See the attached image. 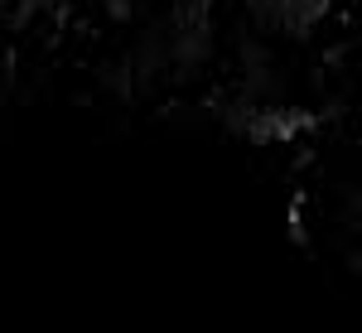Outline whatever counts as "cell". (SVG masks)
I'll use <instances>...</instances> for the list:
<instances>
[{"label":"cell","instance_id":"1","mask_svg":"<svg viewBox=\"0 0 362 333\" xmlns=\"http://www.w3.org/2000/svg\"><path fill=\"white\" fill-rule=\"evenodd\" d=\"M242 5L251 10L256 25H271L280 34H295V39L314 34L334 10V0H242Z\"/></svg>","mask_w":362,"mask_h":333},{"label":"cell","instance_id":"2","mask_svg":"<svg viewBox=\"0 0 362 333\" xmlns=\"http://www.w3.org/2000/svg\"><path fill=\"white\" fill-rule=\"evenodd\" d=\"M251 121H237V131L251 140H276V145H285V140L305 136L309 126H314V116L309 111H285V107H247Z\"/></svg>","mask_w":362,"mask_h":333}]
</instances>
